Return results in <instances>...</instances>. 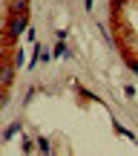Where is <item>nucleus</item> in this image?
Masks as SVG:
<instances>
[{
	"mask_svg": "<svg viewBox=\"0 0 138 156\" xmlns=\"http://www.w3.org/2000/svg\"><path fill=\"white\" fill-rule=\"evenodd\" d=\"M38 151H40V153H52V145H49L46 136H40V139H38Z\"/></svg>",
	"mask_w": 138,
	"mask_h": 156,
	"instance_id": "obj_6",
	"label": "nucleus"
},
{
	"mask_svg": "<svg viewBox=\"0 0 138 156\" xmlns=\"http://www.w3.org/2000/svg\"><path fill=\"white\" fill-rule=\"evenodd\" d=\"M6 101H9V95H6V90H3V93H0V104H6Z\"/></svg>",
	"mask_w": 138,
	"mask_h": 156,
	"instance_id": "obj_13",
	"label": "nucleus"
},
{
	"mask_svg": "<svg viewBox=\"0 0 138 156\" xmlns=\"http://www.w3.org/2000/svg\"><path fill=\"white\" fill-rule=\"evenodd\" d=\"M26 29H29V15H12L6 23V38L17 41L20 35H26Z\"/></svg>",
	"mask_w": 138,
	"mask_h": 156,
	"instance_id": "obj_1",
	"label": "nucleus"
},
{
	"mask_svg": "<svg viewBox=\"0 0 138 156\" xmlns=\"http://www.w3.org/2000/svg\"><path fill=\"white\" fill-rule=\"evenodd\" d=\"M15 73H17L15 64H12V67H9V64H3V67H0V87H9V84L15 81Z\"/></svg>",
	"mask_w": 138,
	"mask_h": 156,
	"instance_id": "obj_2",
	"label": "nucleus"
},
{
	"mask_svg": "<svg viewBox=\"0 0 138 156\" xmlns=\"http://www.w3.org/2000/svg\"><path fill=\"white\" fill-rule=\"evenodd\" d=\"M52 58H55V55H52V52H49V49H43V46H40V61H43V64H49V61H52Z\"/></svg>",
	"mask_w": 138,
	"mask_h": 156,
	"instance_id": "obj_10",
	"label": "nucleus"
},
{
	"mask_svg": "<svg viewBox=\"0 0 138 156\" xmlns=\"http://www.w3.org/2000/svg\"><path fill=\"white\" fill-rule=\"evenodd\" d=\"M35 142H38V139H35ZM35 142L29 139V136H23V139H20V147H23V153H29V151H35Z\"/></svg>",
	"mask_w": 138,
	"mask_h": 156,
	"instance_id": "obj_7",
	"label": "nucleus"
},
{
	"mask_svg": "<svg viewBox=\"0 0 138 156\" xmlns=\"http://www.w3.org/2000/svg\"><path fill=\"white\" fill-rule=\"evenodd\" d=\"M12 64H15V69H20L23 64H26V49H23V46L15 49V61H12Z\"/></svg>",
	"mask_w": 138,
	"mask_h": 156,
	"instance_id": "obj_5",
	"label": "nucleus"
},
{
	"mask_svg": "<svg viewBox=\"0 0 138 156\" xmlns=\"http://www.w3.org/2000/svg\"><path fill=\"white\" fill-rule=\"evenodd\" d=\"M52 55H55V58H72V49H69V46H63V41H61V44H55Z\"/></svg>",
	"mask_w": 138,
	"mask_h": 156,
	"instance_id": "obj_4",
	"label": "nucleus"
},
{
	"mask_svg": "<svg viewBox=\"0 0 138 156\" xmlns=\"http://www.w3.org/2000/svg\"><path fill=\"white\" fill-rule=\"evenodd\" d=\"M15 133H20V124H17V122H15V124H12V127H9V130L3 133V139H12Z\"/></svg>",
	"mask_w": 138,
	"mask_h": 156,
	"instance_id": "obj_8",
	"label": "nucleus"
},
{
	"mask_svg": "<svg viewBox=\"0 0 138 156\" xmlns=\"http://www.w3.org/2000/svg\"><path fill=\"white\" fill-rule=\"evenodd\" d=\"M124 95H127V98H135V87H130V84H127V87H124Z\"/></svg>",
	"mask_w": 138,
	"mask_h": 156,
	"instance_id": "obj_11",
	"label": "nucleus"
},
{
	"mask_svg": "<svg viewBox=\"0 0 138 156\" xmlns=\"http://www.w3.org/2000/svg\"><path fill=\"white\" fill-rule=\"evenodd\" d=\"M12 15H29V0H9Z\"/></svg>",
	"mask_w": 138,
	"mask_h": 156,
	"instance_id": "obj_3",
	"label": "nucleus"
},
{
	"mask_svg": "<svg viewBox=\"0 0 138 156\" xmlns=\"http://www.w3.org/2000/svg\"><path fill=\"white\" fill-rule=\"evenodd\" d=\"M127 61H130V69H133V73L138 75V61H135V58H127Z\"/></svg>",
	"mask_w": 138,
	"mask_h": 156,
	"instance_id": "obj_12",
	"label": "nucleus"
},
{
	"mask_svg": "<svg viewBox=\"0 0 138 156\" xmlns=\"http://www.w3.org/2000/svg\"><path fill=\"white\" fill-rule=\"evenodd\" d=\"M115 133H121V136H130V139H135V133H130V130L124 127V124H118V122H115Z\"/></svg>",
	"mask_w": 138,
	"mask_h": 156,
	"instance_id": "obj_9",
	"label": "nucleus"
},
{
	"mask_svg": "<svg viewBox=\"0 0 138 156\" xmlns=\"http://www.w3.org/2000/svg\"><path fill=\"white\" fill-rule=\"evenodd\" d=\"M112 3H115V6H127L130 0H112Z\"/></svg>",
	"mask_w": 138,
	"mask_h": 156,
	"instance_id": "obj_14",
	"label": "nucleus"
}]
</instances>
